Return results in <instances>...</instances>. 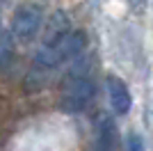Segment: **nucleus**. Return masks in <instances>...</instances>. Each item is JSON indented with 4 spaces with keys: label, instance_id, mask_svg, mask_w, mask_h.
I'll return each mask as SVG.
<instances>
[{
    "label": "nucleus",
    "instance_id": "obj_6",
    "mask_svg": "<svg viewBox=\"0 0 153 151\" xmlns=\"http://www.w3.org/2000/svg\"><path fill=\"white\" fill-rule=\"evenodd\" d=\"M12 60H14V39L9 32L0 30V69L9 67Z\"/></svg>",
    "mask_w": 153,
    "mask_h": 151
},
{
    "label": "nucleus",
    "instance_id": "obj_1",
    "mask_svg": "<svg viewBox=\"0 0 153 151\" xmlns=\"http://www.w3.org/2000/svg\"><path fill=\"white\" fill-rule=\"evenodd\" d=\"M85 44H87L85 32H80V30L69 32V34H66L62 41H57V44L41 46V50H39L37 57H34V64H37L39 69H55V67L62 64V62L76 60V57L85 50Z\"/></svg>",
    "mask_w": 153,
    "mask_h": 151
},
{
    "label": "nucleus",
    "instance_id": "obj_4",
    "mask_svg": "<svg viewBox=\"0 0 153 151\" xmlns=\"http://www.w3.org/2000/svg\"><path fill=\"white\" fill-rule=\"evenodd\" d=\"M108 94H110V103L114 108L117 114H126L133 105V96L128 92L126 82L119 80L117 76H108Z\"/></svg>",
    "mask_w": 153,
    "mask_h": 151
},
{
    "label": "nucleus",
    "instance_id": "obj_3",
    "mask_svg": "<svg viewBox=\"0 0 153 151\" xmlns=\"http://www.w3.org/2000/svg\"><path fill=\"white\" fill-rule=\"evenodd\" d=\"M94 99V82L89 78H76V80L69 85V89L64 92L62 96V110L66 112H78V110H82L89 101Z\"/></svg>",
    "mask_w": 153,
    "mask_h": 151
},
{
    "label": "nucleus",
    "instance_id": "obj_7",
    "mask_svg": "<svg viewBox=\"0 0 153 151\" xmlns=\"http://www.w3.org/2000/svg\"><path fill=\"white\" fill-rule=\"evenodd\" d=\"M128 151H146L144 149V142H142V138L137 133H130V135H128Z\"/></svg>",
    "mask_w": 153,
    "mask_h": 151
},
{
    "label": "nucleus",
    "instance_id": "obj_2",
    "mask_svg": "<svg viewBox=\"0 0 153 151\" xmlns=\"http://www.w3.org/2000/svg\"><path fill=\"white\" fill-rule=\"evenodd\" d=\"M41 28V9L37 5H21L12 19V32L21 41H30Z\"/></svg>",
    "mask_w": 153,
    "mask_h": 151
},
{
    "label": "nucleus",
    "instance_id": "obj_5",
    "mask_svg": "<svg viewBox=\"0 0 153 151\" xmlns=\"http://www.w3.org/2000/svg\"><path fill=\"white\" fill-rule=\"evenodd\" d=\"M66 34H69V19H66L64 14H55V16L51 19V25H48V32H46L44 46L57 44V41H62Z\"/></svg>",
    "mask_w": 153,
    "mask_h": 151
}]
</instances>
